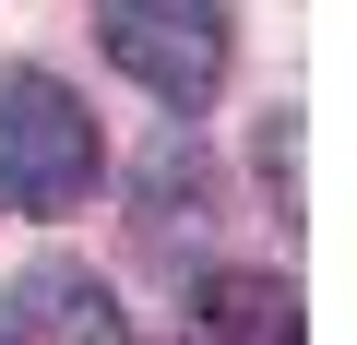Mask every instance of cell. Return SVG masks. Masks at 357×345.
I'll return each instance as SVG.
<instances>
[{
    "label": "cell",
    "instance_id": "cell-1",
    "mask_svg": "<svg viewBox=\"0 0 357 345\" xmlns=\"http://www.w3.org/2000/svg\"><path fill=\"white\" fill-rule=\"evenodd\" d=\"M96 167H107V143H96L84 95L60 72L13 60L0 72V203L13 215H72V203H96Z\"/></svg>",
    "mask_w": 357,
    "mask_h": 345
},
{
    "label": "cell",
    "instance_id": "cell-2",
    "mask_svg": "<svg viewBox=\"0 0 357 345\" xmlns=\"http://www.w3.org/2000/svg\"><path fill=\"white\" fill-rule=\"evenodd\" d=\"M96 36L155 107H203L227 84V0H96Z\"/></svg>",
    "mask_w": 357,
    "mask_h": 345
},
{
    "label": "cell",
    "instance_id": "cell-3",
    "mask_svg": "<svg viewBox=\"0 0 357 345\" xmlns=\"http://www.w3.org/2000/svg\"><path fill=\"white\" fill-rule=\"evenodd\" d=\"M0 345H131V309L96 262H24L0 286Z\"/></svg>",
    "mask_w": 357,
    "mask_h": 345
},
{
    "label": "cell",
    "instance_id": "cell-4",
    "mask_svg": "<svg viewBox=\"0 0 357 345\" xmlns=\"http://www.w3.org/2000/svg\"><path fill=\"white\" fill-rule=\"evenodd\" d=\"M178 345H310V333H298V286H286V274L227 262V274H203V286H191Z\"/></svg>",
    "mask_w": 357,
    "mask_h": 345
}]
</instances>
